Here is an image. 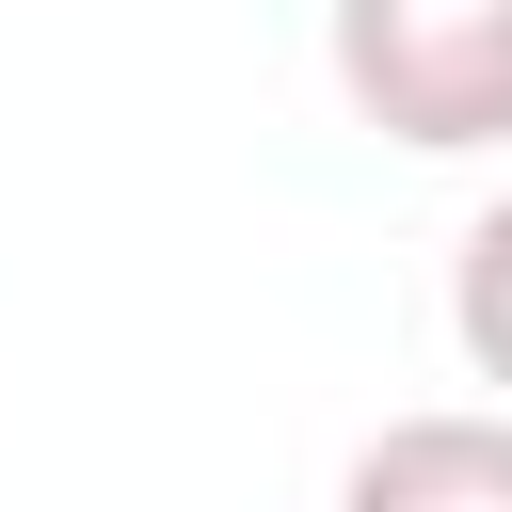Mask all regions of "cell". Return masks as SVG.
<instances>
[{
  "label": "cell",
  "mask_w": 512,
  "mask_h": 512,
  "mask_svg": "<svg viewBox=\"0 0 512 512\" xmlns=\"http://www.w3.org/2000/svg\"><path fill=\"white\" fill-rule=\"evenodd\" d=\"M320 64H336L352 128H384L400 160L512 144V0H336Z\"/></svg>",
  "instance_id": "cell-1"
},
{
  "label": "cell",
  "mask_w": 512,
  "mask_h": 512,
  "mask_svg": "<svg viewBox=\"0 0 512 512\" xmlns=\"http://www.w3.org/2000/svg\"><path fill=\"white\" fill-rule=\"evenodd\" d=\"M336 512H512V416H496V400L384 416V432L336 464Z\"/></svg>",
  "instance_id": "cell-2"
},
{
  "label": "cell",
  "mask_w": 512,
  "mask_h": 512,
  "mask_svg": "<svg viewBox=\"0 0 512 512\" xmlns=\"http://www.w3.org/2000/svg\"><path fill=\"white\" fill-rule=\"evenodd\" d=\"M448 336H464V368L496 384V416H512V192L464 224V256H448Z\"/></svg>",
  "instance_id": "cell-3"
}]
</instances>
